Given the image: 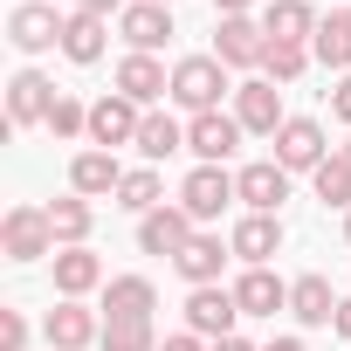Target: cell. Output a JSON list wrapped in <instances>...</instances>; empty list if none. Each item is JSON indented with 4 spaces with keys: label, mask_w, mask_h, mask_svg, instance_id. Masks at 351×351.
I'll list each match as a JSON object with an SVG mask.
<instances>
[{
    "label": "cell",
    "mask_w": 351,
    "mask_h": 351,
    "mask_svg": "<svg viewBox=\"0 0 351 351\" xmlns=\"http://www.w3.org/2000/svg\"><path fill=\"white\" fill-rule=\"evenodd\" d=\"M310 56H317L324 69H344V76H351V14H330V21H317V42H310Z\"/></svg>",
    "instance_id": "29"
},
{
    "label": "cell",
    "mask_w": 351,
    "mask_h": 351,
    "mask_svg": "<svg viewBox=\"0 0 351 351\" xmlns=\"http://www.w3.org/2000/svg\"><path fill=\"white\" fill-rule=\"evenodd\" d=\"M248 8H255V0H214V14H221V21H228V14H248Z\"/></svg>",
    "instance_id": "39"
},
{
    "label": "cell",
    "mask_w": 351,
    "mask_h": 351,
    "mask_svg": "<svg viewBox=\"0 0 351 351\" xmlns=\"http://www.w3.org/2000/svg\"><path fill=\"white\" fill-rule=\"evenodd\" d=\"M104 324H152V310H158V289H152V276H110L104 282Z\"/></svg>",
    "instance_id": "16"
},
{
    "label": "cell",
    "mask_w": 351,
    "mask_h": 351,
    "mask_svg": "<svg viewBox=\"0 0 351 351\" xmlns=\"http://www.w3.org/2000/svg\"><path fill=\"white\" fill-rule=\"evenodd\" d=\"M310 186H317V200H324V207H351V158H344V152H330V158L310 172Z\"/></svg>",
    "instance_id": "30"
},
{
    "label": "cell",
    "mask_w": 351,
    "mask_h": 351,
    "mask_svg": "<svg viewBox=\"0 0 351 351\" xmlns=\"http://www.w3.org/2000/svg\"><path fill=\"white\" fill-rule=\"evenodd\" d=\"M317 8H310V0H269V14H262V28H269V42H317Z\"/></svg>",
    "instance_id": "22"
},
{
    "label": "cell",
    "mask_w": 351,
    "mask_h": 351,
    "mask_svg": "<svg viewBox=\"0 0 351 351\" xmlns=\"http://www.w3.org/2000/svg\"><path fill=\"white\" fill-rule=\"evenodd\" d=\"M228 255H234V248H221V234H207V228H200V234H193V241H186L180 255H172V269H180V276H186L193 289H207V282H221Z\"/></svg>",
    "instance_id": "19"
},
{
    "label": "cell",
    "mask_w": 351,
    "mask_h": 351,
    "mask_svg": "<svg viewBox=\"0 0 351 351\" xmlns=\"http://www.w3.org/2000/svg\"><path fill=\"white\" fill-rule=\"evenodd\" d=\"M337 303H344V296H337L324 276H296V282H289V317L310 324V330H317V324H337Z\"/></svg>",
    "instance_id": "21"
},
{
    "label": "cell",
    "mask_w": 351,
    "mask_h": 351,
    "mask_svg": "<svg viewBox=\"0 0 351 351\" xmlns=\"http://www.w3.org/2000/svg\"><path fill=\"white\" fill-rule=\"evenodd\" d=\"M303 69H310V49L303 42H269V56H262V76L269 83H296Z\"/></svg>",
    "instance_id": "31"
},
{
    "label": "cell",
    "mask_w": 351,
    "mask_h": 351,
    "mask_svg": "<svg viewBox=\"0 0 351 351\" xmlns=\"http://www.w3.org/2000/svg\"><path fill=\"white\" fill-rule=\"evenodd\" d=\"M158 351H214V344H207V337H193V330H180V337H165Z\"/></svg>",
    "instance_id": "35"
},
{
    "label": "cell",
    "mask_w": 351,
    "mask_h": 351,
    "mask_svg": "<svg viewBox=\"0 0 351 351\" xmlns=\"http://www.w3.org/2000/svg\"><path fill=\"white\" fill-rule=\"evenodd\" d=\"M117 97H131L138 110H152L158 97H172L165 62H158V56H124V62H117Z\"/></svg>",
    "instance_id": "18"
},
{
    "label": "cell",
    "mask_w": 351,
    "mask_h": 351,
    "mask_svg": "<svg viewBox=\"0 0 351 351\" xmlns=\"http://www.w3.org/2000/svg\"><path fill=\"white\" fill-rule=\"evenodd\" d=\"M228 248H234V262L269 269V262L282 255V221H276V214H241V221H234V234H228Z\"/></svg>",
    "instance_id": "11"
},
{
    "label": "cell",
    "mask_w": 351,
    "mask_h": 351,
    "mask_svg": "<svg viewBox=\"0 0 351 351\" xmlns=\"http://www.w3.org/2000/svg\"><path fill=\"white\" fill-rule=\"evenodd\" d=\"M234 193H241V207H248V214H276V207L289 200V172H282L276 158H255V165H241V172H234Z\"/></svg>",
    "instance_id": "12"
},
{
    "label": "cell",
    "mask_w": 351,
    "mask_h": 351,
    "mask_svg": "<svg viewBox=\"0 0 351 351\" xmlns=\"http://www.w3.org/2000/svg\"><path fill=\"white\" fill-rule=\"evenodd\" d=\"M76 8H83V14H104V21H110V14H124V8H131V0H76Z\"/></svg>",
    "instance_id": "37"
},
{
    "label": "cell",
    "mask_w": 351,
    "mask_h": 351,
    "mask_svg": "<svg viewBox=\"0 0 351 351\" xmlns=\"http://www.w3.org/2000/svg\"><path fill=\"white\" fill-rule=\"evenodd\" d=\"M42 337H49V351H83V344L104 337V324H97V310H83V303L62 296V303L42 317Z\"/></svg>",
    "instance_id": "17"
},
{
    "label": "cell",
    "mask_w": 351,
    "mask_h": 351,
    "mask_svg": "<svg viewBox=\"0 0 351 351\" xmlns=\"http://www.w3.org/2000/svg\"><path fill=\"white\" fill-rule=\"evenodd\" d=\"M56 289H62L69 303H83L90 289H104V262H97L90 248H56Z\"/></svg>",
    "instance_id": "23"
},
{
    "label": "cell",
    "mask_w": 351,
    "mask_h": 351,
    "mask_svg": "<svg viewBox=\"0 0 351 351\" xmlns=\"http://www.w3.org/2000/svg\"><path fill=\"white\" fill-rule=\"evenodd\" d=\"M330 110H337V124H351V76L330 90Z\"/></svg>",
    "instance_id": "36"
},
{
    "label": "cell",
    "mask_w": 351,
    "mask_h": 351,
    "mask_svg": "<svg viewBox=\"0 0 351 351\" xmlns=\"http://www.w3.org/2000/svg\"><path fill=\"white\" fill-rule=\"evenodd\" d=\"M193 234H200V221H193L186 207H152V214L138 221V248H145V255H180Z\"/></svg>",
    "instance_id": "13"
},
{
    "label": "cell",
    "mask_w": 351,
    "mask_h": 351,
    "mask_svg": "<svg viewBox=\"0 0 351 351\" xmlns=\"http://www.w3.org/2000/svg\"><path fill=\"white\" fill-rule=\"evenodd\" d=\"M234 303H241V317H276V310H289V282L269 269H248L234 282Z\"/></svg>",
    "instance_id": "24"
},
{
    "label": "cell",
    "mask_w": 351,
    "mask_h": 351,
    "mask_svg": "<svg viewBox=\"0 0 351 351\" xmlns=\"http://www.w3.org/2000/svg\"><path fill=\"white\" fill-rule=\"evenodd\" d=\"M214 351H255V344H248V337H221Z\"/></svg>",
    "instance_id": "41"
},
{
    "label": "cell",
    "mask_w": 351,
    "mask_h": 351,
    "mask_svg": "<svg viewBox=\"0 0 351 351\" xmlns=\"http://www.w3.org/2000/svg\"><path fill=\"white\" fill-rule=\"evenodd\" d=\"M337 152H344V158H351V138H344V145H337Z\"/></svg>",
    "instance_id": "43"
},
{
    "label": "cell",
    "mask_w": 351,
    "mask_h": 351,
    "mask_svg": "<svg viewBox=\"0 0 351 351\" xmlns=\"http://www.w3.org/2000/svg\"><path fill=\"white\" fill-rule=\"evenodd\" d=\"M49 131H56V138H90V104H76V97H56V110H49Z\"/></svg>",
    "instance_id": "33"
},
{
    "label": "cell",
    "mask_w": 351,
    "mask_h": 351,
    "mask_svg": "<svg viewBox=\"0 0 351 351\" xmlns=\"http://www.w3.org/2000/svg\"><path fill=\"white\" fill-rule=\"evenodd\" d=\"M138 124H145V110L131 104V97H97L90 104V145L97 152H117V145H138Z\"/></svg>",
    "instance_id": "5"
},
{
    "label": "cell",
    "mask_w": 351,
    "mask_h": 351,
    "mask_svg": "<svg viewBox=\"0 0 351 351\" xmlns=\"http://www.w3.org/2000/svg\"><path fill=\"white\" fill-rule=\"evenodd\" d=\"M117 28H124L131 56H158L172 42V8H158V0H131V8L117 14Z\"/></svg>",
    "instance_id": "14"
},
{
    "label": "cell",
    "mask_w": 351,
    "mask_h": 351,
    "mask_svg": "<svg viewBox=\"0 0 351 351\" xmlns=\"http://www.w3.org/2000/svg\"><path fill=\"white\" fill-rule=\"evenodd\" d=\"M234 324H241V303H234V289L207 282V289H193V296H186V330H193V337L221 344V337H234Z\"/></svg>",
    "instance_id": "4"
},
{
    "label": "cell",
    "mask_w": 351,
    "mask_h": 351,
    "mask_svg": "<svg viewBox=\"0 0 351 351\" xmlns=\"http://www.w3.org/2000/svg\"><path fill=\"white\" fill-rule=\"evenodd\" d=\"M324 158H330V145H324V124L317 117H289L276 131V165L282 172H317Z\"/></svg>",
    "instance_id": "9"
},
{
    "label": "cell",
    "mask_w": 351,
    "mask_h": 351,
    "mask_svg": "<svg viewBox=\"0 0 351 351\" xmlns=\"http://www.w3.org/2000/svg\"><path fill=\"white\" fill-rule=\"evenodd\" d=\"M234 117H241V131H262V138H276L289 117H282V90L269 83V76H248L241 90H234Z\"/></svg>",
    "instance_id": "10"
},
{
    "label": "cell",
    "mask_w": 351,
    "mask_h": 351,
    "mask_svg": "<svg viewBox=\"0 0 351 351\" xmlns=\"http://www.w3.org/2000/svg\"><path fill=\"white\" fill-rule=\"evenodd\" d=\"M8 42L21 56H42V49H62V14L49 8V0H21V8L8 14Z\"/></svg>",
    "instance_id": "7"
},
{
    "label": "cell",
    "mask_w": 351,
    "mask_h": 351,
    "mask_svg": "<svg viewBox=\"0 0 351 351\" xmlns=\"http://www.w3.org/2000/svg\"><path fill=\"white\" fill-rule=\"evenodd\" d=\"M344 241H351V207H344Z\"/></svg>",
    "instance_id": "42"
},
{
    "label": "cell",
    "mask_w": 351,
    "mask_h": 351,
    "mask_svg": "<svg viewBox=\"0 0 351 351\" xmlns=\"http://www.w3.org/2000/svg\"><path fill=\"white\" fill-rule=\"evenodd\" d=\"M214 56H221L228 69H262V56H269V28L248 21V14H228V21L214 28Z\"/></svg>",
    "instance_id": "8"
},
{
    "label": "cell",
    "mask_w": 351,
    "mask_h": 351,
    "mask_svg": "<svg viewBox=\"0 0 351 351\" xmlns=\"http://www.w3.org/2000/svg\"><path fill=\"white\" fill-rule=\"evenodd\" d=\"M104 42H110V28H104V14H62V56L69 62H104Z\"/></svg>",
    "instance_id": "25"
},
{
    "label": "cell",
    "mask_w": 351,
    "mask_h": 351,
    "mask_svg": "<svg viewBox=\"0 0 351 351\" xmlns=\"http://www.w3.org/2000/svg\"><path fill=\"white\" fill-rule=\"evenodd\" d=\"M117 207L124 214H152V207H165V180H158V165H138V172H124V186H117Z\"/></svg>",
    "instance_id": "28"
},
{
    "label": "cell",
    "mask_w": 351,
    "mask_h": 351,
    "mask_svg": "<svg viewBox=\"0 0 351 351\" xmlns=\"http://www.w3.org/2000/svg\"><path fill=\"white\" fill-rule=\"evenodd\" d=\"M165 337L152 330V324H104V337H97V351H158Z\"/></svg>",
    "instance_id": "32"
},
{
    "label": "cell",
    "mask_w": 351,
    "mask_h": 351,
    "mask_svg": "<svg viewBox=\"0 0 351 351\" xmlns=\"http://www.w3.org/2000/svg\"><path fill=\"white\" fill-rule=\"evenodd\" d=\"M262 351H303V337H276V344H262Z\"/></svg>",
    "instance_id": "40"
},
{
    "label": "cell",
    "mask_w": 351,
    "mask_h": 351,
    "mask_svg": "<svg viewBox=\"0 0 351 351\" xmlns=\"http://www.w3.org/2000/svg\"><path fill=\"white\" fill-rule=\"evenodd\" d=\"M228 90H234V83H228V62H221V56H186V62H172V104L193 110V117L221 110Z\"/></svg>",
    "instance_id": "1"
},
{
    "label": "cell",
    "mask_w": 351,
    "mask_h": 351,
    "mask_svg": "<svg viewBox=\"0 0 351 351\" xmlns=\"http://www.w3.org/2000/svg\"><path fill=\"white\" fill-rule=\"evenodd\" d=\"M49 228H56V248H83V241H90V228H97V207H90L83 193H69V200H56V207H49Z\"/></svg>",
    "instance_id": "27"
},
{
    "label": "cell",
    "mask_w": 351,
    "mask_h": 351,
    "mask_svg": "<svg viewBox=\"0 0 351 351\" xmlns=\"http://www.w3.org/2000/svg\"><path fill=\"white\" fill-rule=\"evenodd\" d=\"M0 351H28V317L21 310H0Z\"/></svg>",
    "instance_id": "34"
},
{
    "label": "cell",
    "mask_w": 351,
    "mask_h": 351,
    "mask_svg": "<svg viewBox=\"0 0 351 351\" xmlns=\"http://www.w3.org/2000/svg\"><path fill=\"white\" fill-rule=\"evenodd\" d=\"M234 145H241V117L207 110V117H193V124H186V152H193L200 165H228V158H234Z\"/></svg>",
    "instance_id": "15"
},
{
    "label": "cell",
    "mask_w": 351,
    "mask_h": 351,
    "mask_svg": "<svg viewBox=\"0 0 351 351\" xmlns=\"http://www.w3.org/2000/svg\"><path fill=\"white\" fill-rule=\"evenodd\" d=\"M56 83L42 76V69H14L8 76V131H28V124H49V110H56Z\"/></svg>",
    "instance_id": "3"
},
{
    "label": "cell",
    "mask_w": 351,
    "mask_h": 351,
    "mask_svg": "<svg viewBox=\"0 0 351 351\" xmlns=\"http://www.w3.org/2000/svg\"><path fill=\"white\" fill-rule=\"evenodd\" d=\"M158 8H172V0H158Z\"/></svg>",
    "instance_id": "44"
},
{
    "label": "cell",
    "mask_w": 351,
    "mask_h": 351,
    "mask_svg": "<svg viewBox=\"0 0 351 351\" xmlns=\"http://www.w3.org/2000/svg\"><path fill=\"white\" fill-rule=\"evenodd\" d=\"M330 330H337V337H344V344H351V296H344V303H337V324H330Z\"/></svg>",
    "instance_id": "38"
},
{
    "label": "cell",
    "mask_w": 351,
    "mask_h": 351,
    "mask_svg": "<svg viewBox=\"0 0 351 351\" xmlns=\"http://www.w3.org/2000/svg\"><path fill=\"white\" fill-rule=\"evenodd\" d=\"M228 200H241L228 165H193V172H186V186H180V207H186L193 221H221Z\"/></svg>",
    "instance_id": "6"
},
{
    "label": "cell",
    "mask_w": 351,
    "mask_h": 351,
    "mask_svg": "<svg viewBox=\"0 0 351 351\" xmlns=\"http://www.w3.org/2000/svg\"><path fill=\"white\" fill-rule=\"evenodd\" d=\"M0 255H8V262H42V255H56L49 207H8V221H0Z\"/></svg>",
    "instance_id": "2"
},
{
    "label": "cell",
    "mask_w": 351,
    "mask_h": 351,
    "mask_svg": "<svg viewBox=\"0 0 351 351\" xmlns=\"http://www.w3.org/2000/svg\"><path fill=\"white\" fill-rule=\"evenodd\" d=\"M172 152H186V124L165 117V110H145V124H138V158L158 165V158H172Z\"/></svg>",
    "instance_id": "26"
},
{
    "label": "cell",
    "mask_w": 351,
    "mask_h": 351,
    "mask_svg": "<svg viewBox=\"0 0 351 351\" xmlns=\"http://www.w3.org/2000/svg\"><path fill=\"white\" fill-rule=\"evenodd\" d=\"M69 186H76L83 200H104V193H117V186H124V165H117L110 152H97V145H90V152H76V158H69Z\"/></svg>",
    "instance_id": "20"
}]
</instances>
